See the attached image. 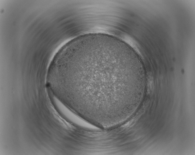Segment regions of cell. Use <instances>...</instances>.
I'll list each match as a JSON object with an SVG mask.
<instances>
[{"mask_svg": "<svg viewBox=\"0 0 195 155\" xmlns=\"http://www.w3.org/2000/svg\"><path fill=\"white\" fill-rule=\"evenodd\" d=\"M117 53L107 50L91 51L75 57L63 72L62 80L74 109L104 117L122 107L123 85L114 80Z\"/></svg>", "mask_w": 195, "mask_h": 155, "instance_id": "6da1fadb", "label": "cell"}]
</instances>
